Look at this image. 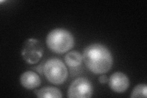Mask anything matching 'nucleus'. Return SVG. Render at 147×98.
I'll return each mask as SVG.
<instances>
[{"mask_svg":"<svg viewBox=\"0 0 147 98\" xmlns=\"http://www.w3.org/2000/svg\"><path fill=\"white\" fill-rule=\"evenodd\" d=\"M83 59L90 71L95 74L108 72L113 64V58L110 50L100 44H93L84 49Z\"/></svg>","mask_w":147,"mask_h":98,"instance_id":"f257e3e1","label":"nucleus"},{"mask_svg":"<svg viewBox=\"0 0 147 98\" xmlns=\"http://www.w3.org/2000/svg\"><path fill=\"white\" fill-rule=\"evenodd\" d=\"M46 44L53 52L63 53L73 47L74 38L69 31L63 28H56L48 34Z\"/></svg>","mask_w":147,"mask_h":98,"instance_id":"f03ea898","label":"nucleus"},{"mask_svg":"<svg viewBox=\"0 0 147 98\" xmlns=\"http://www.w3.org/2000/svg\"><path fill=\"white\" fill-rule=\"evenodd\" d=\"M43 72L47 80L54 85H61L67 80V69L62 61L56 58L48 59L44 65Z\"/></svg>","mask_w":147,"mask_h":98,"instance_id":"7ed1b4c3","label":"nucleus"},{"mask_svg":"<svg viewBox=\"0 0 147 98\" xmlns=\"http://www.w3.org/2000/svg\"><path fill=\"white\" fill-rule=\"evenodd\" d=\"M42 44L38 39L31 38L27 39L23 45L22 56L27 63L35 64L38 63L43 55Z\"/></svg>","mask_w":147,"mask_h":98,"instance_id":"20e7f679","label":"nucleus"},{"mask_svg":"<svg viewBox=\"0 0 147 98\" xmlns=\"http://www.w3.org/2000/svg\"><path fill=\"white\" fill-rule=\"evenodd\" d=\"M93 95V87L85 78L80 77L74 80L69 88L67 96L70 98H87Z\"/></svg>","mask_w":147,"mask_h":98,"instance_id":"39448f33","label":"nucleus"},{"mask_svg":"<svg viewBox=\"0 0 147 98\" xmlns=\"http://www.w3.org/2000/svg\"><path fill=\"white\" fill-rule=\"evenodd\" d=\"M109 85L111 90L117 93L125 91L129 86V80L127 76L120 72L113 73L110 76Z\"/></svg>","mask_w":147,"mask_h":98,"instance_id":"423d86ee","label":"nucleus"},{"mask_svg":"<svg viewBox=\"0 0 147 98\" xmlns=\"http://www.w3.org/2000/svg\"><path fill=\"white\" fill-rule=\"evenodd\" d=\"M40 78L33 71H26L20 77L21 85L28 90H33L40 85Z\"/></svg>","mask_w":147,"mask_h":98,"instance_id":"0eeeda50","label":"nucleus"},{"mask_svg":"<svg viewBox=\"0 0 147 98\" xmlns=\"http://www.w3.org/2000/svg\"><path fill=\"white\" fill-rule=\"evenodd\" d=\"M35 95L38 97H62L61 91L57 88L47 87L41 88L40 90L34 91Z\"/></svg>","mask_w":147,"mask_h":98,"instance_id":"6e6552de","label":"nucleus"},{"mask_svg":"<svg viewBox=\"0 0 147 98\" xmlns=\"http://www.w3.org/2000/svg\"><path fill=\"white\" fill-rule=\"evenodd\" d=\"M65 63L68 66L71 68H75L80 66L81 64L83 57L80 52L74 50L67 53L64 57Z\"/></svg>","mask_w":147,"mask_h":98,"instance_id":"1a4fd4ad","label":"nucleus"},{"mask_svg":"<svg viewBox=\"0 0 147 98\" xmlns=\"http://www.w3.org/2000/svg\"><path fill=\"white\" fill-rule=\"evenodd\" d=\"M147 87L144 84L137 85L132 90L131 97H146Z\"/></svg>","mask_w":147,"mask_h":98,"instance_id":"9d476101","label":"nucleus"},{"mask_svg":"<svg viewBox=\"0 0 147 98\" xmlns=\"http://www.w3.org/2000/svg\"><path fill=\"white\" fill-rule=\"evenodd\" d=\"M99 82L102 83V84H105L106 83L108 82V77L107 76L105 75H101L99 77Z\"/></svg>","mask_w":147,"mask_h":98,"instance_id":"9b49d317","label":"nucleus"}]
</instances>
